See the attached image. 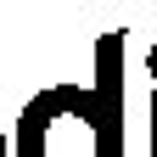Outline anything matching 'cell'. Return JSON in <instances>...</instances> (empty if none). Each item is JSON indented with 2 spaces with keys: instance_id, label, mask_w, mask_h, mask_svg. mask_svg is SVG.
Here are the masks:
<instances>
[{
  "instance_id": "6da1fadb",
  "label": "cell",
  "mask_w": 157,
  "mask_h": 157,
  "mask_svg": "<svg viewBox=\"0 0 157 157\" xmlns=\"http://www.w3.org/2000/svg\"><path fill=\"white\" fill-rule=\"evenodd\" d=\"M124 28L95 39L90 84L34 90L11 129V157H124Z\"/></svg>"
},
{
  "instance_id": "3957f363",
  "label": "cell",
  "mask_w": 157,
  "mask_h": 157,
  "mask_svg": "<svg viewBox=\"0 0 157 157\" xmlns=\"http://www.w3.org/2000/svg\"><path fill=\"white\" fill-rule=\"evenodd\" d=\"M0 157H11V135H6V124H0Z\"/></svg>"
},
{
  "instance_id": "7a4b0ae2",
  "label": "cell",
  "mask_w": 157,
  "mask_h": 157,
  "mask_svg": "<svg viewBox=\"0 0 157 157\" xmlns=\"http://www.w3.org/2000/svg\"><path fill=\"white\" fill-rule=\"evenodd\" d=\"M146 157H157V95H151V129H146Z\"/></svg>"
},
{
  "instance_id": "277c9868",
  "label": "cell",
  "mask_w": 157,
  "mask_h": 157,
  "mask_svg": "<svg viewBox=\"0 0 157 157\" xmlns=\"http://www.w3.org/2000/svg\"><path fill=\"white\" fill-rule=\"evenodd\" d=\"M146 62H151V73H157V45H151V51H146Z\"/></svg>"
}]
</instances>
